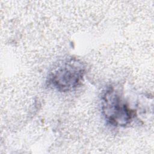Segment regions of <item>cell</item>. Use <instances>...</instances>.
<instances>
[{
    "instance_id": "1",
    "label": "cell",
    "mask_w": 154,
    "mask_h": 154,
    "mask_svg": "<svg viewBox=\"0 0 154 154\" xmlns=\"http://www.w3.org/2000/svg\"><path fill=\"white\" fill-rule=\"evenodd\" d=\"M85 70V66L81 60L76 58L66 59L60 63L49 73L47 82L60 91H69L81 84Z\"/></svg>"
},
{
    "instance_id": "2",
    "label": "cell",
    "mask_w": 154,
    "mask_h": 154,
    "mask_svg": "<svg viewBox=\"0 0 154 154\" xmlns=\"http://www.w3.org/2000/svg\"><path fill=\"white\" fill-rule=\"evenodd\" d=\"M102 110L108 123L114 126L124 127L131 123L135 116L120 93L113 87H109L102 97Z\"/></svg>"
}]
</instances>
